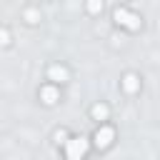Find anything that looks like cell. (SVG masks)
I'll use <instances>...</instances> for the list:
<instances>
[{
	"label": "cell",
	"instance_id": "obj_1",
	"mask_svg": "<svg viewBox=\"0 0 160 160\" xmlns=\"http://www.w3.org/2000/svg\"><path fill=\"white\" fill-rule=\"evenodd\" d=\"M82 152H85V140H82V138H75V140L70 142V148H68V158H70V160H80Z\"/></svg>",
	"mask_w": 160,
	"mask_h": 160
}]
</instances>
